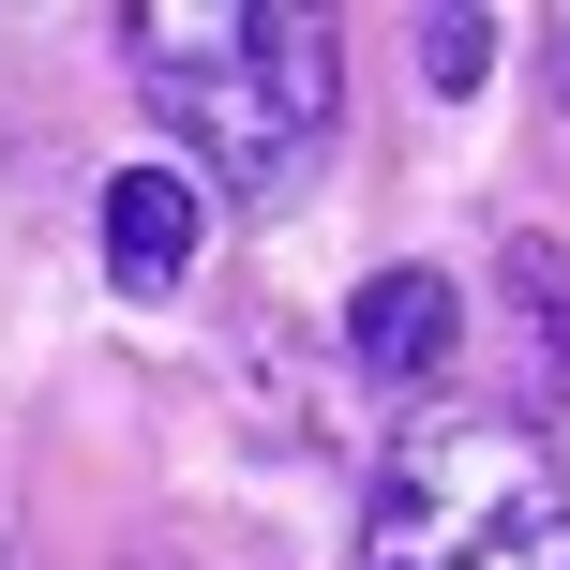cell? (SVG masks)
<instances>
[{
  "label": "cell",
  "instance_id": "1",
  "mask_svg": "<svg viewBox=\"0 0 570 570\" xmlns=\"http://www.w3.org/2000/svg\"><path fill=\"white\" fill-rule=\"evenodd\" d=\"M120 60H136V90L180 120V150H196L226 196H256V210L301 196V166L331 150V106H345L315 0H150V16H120Z\"/></svg>",
  "mask_w": 570,
  "mask_h": 570
},
{
  "label": "cell",
  "instance_id": "7",
  "mask_svg": "<svg viewBox=\"0 0 570 570\" xmlns=\"http://www.w3.org/2000/svg\"><path fill=\"white\" fill-rule=\"evenodd\" d=\"M556 60H570V16H556Z\"/></svg>",
  "mask_w": 570,
  "mask_h": 570
},
{
  "label": "cell",
  "instance_id": "5",
  "mask_svg": "<svg viewBox=\"0 0 570 570\" xmlns=\"http://www.w3.org/2000/svg\"><path fill=\"white\" fill-rule=\"evenodd\" d=\"M421 60H435V90H481V60H495V16H421Z\"/></svg>",
  "mask_w": 570,
  "mask_h": 570
},
{
  "label": "cell",
  "instance_id": "3",
  "mask_svg": "<svg viewBox=\"0 0 570 570\" xmlns=\"http://www.w3.org/2000/svg\"><path fill=\"white\" fill-rule=\"evenodd\" d=\"M451 345H465L451 271H375L361 301H345V361H361L375 391H421V375H451Z\"/></svg>",
  "mask_w": 570,
  "mask_h": 570
},
{
  "label": "cell",
  "instance_id": "6",
  "mask_svg": "<svg viewBox=\"0 0 570 570\" xmlns=\"http://www.w3.org/2000/svg\"><path fill=\"white\" fill-rule=\"evenodd\" d=\"M481 570H570V511H556V525H525V541H511V556H481Z\"/></svg>",
  "mask_w": 570,
  "mask_h": 570
},
{
  "label": "cell",
  "instance_id": "4",
  "mask_svg": "<svg viewBox=\"0 0 570 570\" xmlns=\"http://www.w3.org/2000/svg\"><path fill=\"white\" fill-rule=\"evenodd\" d=\"M196 226H210L196 166H120L106 180V285L120 301H166V285L196 271Z\"/></svg>",
  "mask_w": 570,
  "mask_h": 570
},
{
  "label": "cell",
  "instance_id": "2",
  "mask_svg": "<svg viewBox=\"0 0 570 570\" xmlns=\"http://www.w3.org/2000/svg\"><path fill=\"white\" fill-rule=\"evenodd\" d=\"M556 511H570V481L525 421H405L361 495V570H481Z\"/></svg>",
  "mask_w": 570,
  "mask_h": 570
}]
</instances>
